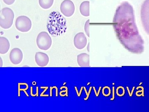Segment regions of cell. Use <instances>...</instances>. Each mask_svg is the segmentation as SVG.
Returning <instances> with one entry per match:
<instances>
[{
  "label": "cell",
  "mask_w": 149,
  "mask_h": 112,
  "mask_svg": "<svg viewBox=\"0 0 149 112\" xmlns=\"http://www.w3.org/2000/svg\"><path fill=\"white\" fill-rule=\"evenodd\" d=\"M15 27L17 30L22 32H28L32 27V22L27 16H19L15 21Z\"/></svg>",
  "instance_id": "cell-6"
},
{
  "label": "cell",
  "mask_w": 149,
  "mask_h": 112,
  "mask_svg": "<svg viewBox=\"0 0 149 112\" xmlns=\"http://www.w3.org/2000/svg\"><path fill=\"white\" fill-rule=\"evenodd\" d=\"M141 17L144 30L149 35V0H145L142 4Z\"/></svg>",
  "instance_id": "cell-4"
},
{
  "label": "cell",
  "mask_w": 149,
  "mask_h": 112,
  "mask_svg": "<svg viewBox=\"0 0 149 112\" xmlns=\"http://www.w3.org/2000/svg\"><path fill=\"white\" fill-rule=\"evenodd\" d=\"M15 0H3V1L8 5L13 4L15 2Z\"/></svg>",
  "instance_id": "cell-16"
},
{
  "label": "cell",
  "mask_w": 149,
  "mask_h": 112,
  "mask_svg": "<svg viewBox=\"0 0 149 112\" xmlns=\"http://www.w3.org/2000/svg\"><path fill=\"white\" fill-rule=\"evenodd\" d=\"M80 11L83 16H90V2L84 1L81 3L80 7Z\"/></svg>",
  "instance_id": "cell-13"
},
{
  "label": "cell",
  "mask_w": 149,
  "mask_h": 112,
  "mask_svg": "<svg viewBox=\"0 0 149 112\" xmlns=\"http://www.w3.org/2000/svg\"><path fill=\"white\" fill-rule=\"evenodd\" d=\"M90 20H88L85 22V31L86 35L88 37H90Z\"/></svg>",
  "instance_id": "cell-15"
},
{
  "label": "cell",
  "mask_w": 149,
  "mask_h": 112,
  "mask_svg": "<svg viewBox=\"0 0 149 112\" xmlns=\"http://www.w3.org/2000/svg\"><path fill=\"white\" fill-rule=\"evenodd\" d=\"M113 27L120 44L130 52L141 54L144 50V40L135 22L133 7L128 2H123L116 10Z\"/></svg>",
  "instance_id": "cell-1"
},
{
  "label": "cell",
  "mask_w": 149,
  "mask_h": 112,
  "mask_svg": "<svg viewBox=\"0 0 149 112\" xmlns=\"http://www.w3.org/2000/svg\"><path fill=\"white\" fill-rule=\"evenodd\" d=\"M10 44L8 39L5 37H0V54L4 55L8 52Z\"/></svg>",
  "instance_id": "cell-12"
},
{
  "label": "cell",
  "mask_w": 149,
  "mask_h": 112,
  "mask_svg": "<svg viewBox=\"0 0 149 112\" xmlns=\"http://www.w3.org/2000/svg\"><path fill=\"white\" fill-rule=\"evenodd\" d=\"M77 62L80 67L90 66V55L85 53L78 55Z\"/></svg>",
  "instance_id": "cell-11"
},
{
  "label": "cell",
  "mask_w": 149,
  "mask_h": 112,
  "mask_svg": "<svg viewBox=\"0 0 149 112\" xmlns=\"http://www.w3.org/2000/svg\"><path fill=\"white\" fill-rule=\"evenodd\" d=\"M23 53L20 49L15 48L11 51L9 55L10 61L13 64H19L23 59Z\"/></svg>",
  "instance_id": "cell-8"
},
{
  "label": "cell",
  "mask_w": 149,
  "mask_h": 112,
  "mask_svg": "<svg viewBox=\"0 0 149 112\" xmlns=\"http://www.w3.org/2000/svg\"><path fill=\"white\" fill-rule=\"evenodd\" d=\"M36 42L37 47L40 50H47L52 46V40L47 32H42L37 36Z\"/></svg>",
  "instance_id": "cell-5"
},
{
  "label": "cell",
  "mask_w": 149,
  "mask_h": 112,
  "mask_svg": "<svg viewBox=\"0 0 149 112\" xmlns=\"http://www.w3.org/2000/svg\"><path fill=\"white\" fill-rule=\"evenodd\" d=\"M87 39L84 33L79 32L74 36V44L75 48L78 50H82L86 46Z\"/></svg>",
  "instance_id": "cell-9"
},
{
  "label": "cell",
  "mask_w": 149,
  "mask_h": 112,
  "mask_svg": "<svg viewBox=\"0 0 149 112\" xmlns=\"http://www.w3.org/2000/svg\"><path fill=\"white\" fill-rule=\"evenodd\" d=\"M47 26L48 32L52 36L58 37L66 32V19L58 12H52L48 17Z\"/></svg>",
  "instance_id": "cell-2"
},
{
  "label": "cell",
  "mask_w": 149,
  "mask_h": 112,
  "mask_svg": "<svg viewBox=\"0 0 149 112\" xmlns=\"http://www.w3.org/2000/svg\"><path fill=\"white\" fill-rule=\"evenodd\" d=\"M14 13L11 9L4 8L0 13V26L4 29L10 28L13 23Z\"/></svg>",
  "instance_id": "cell-3"
},
{
  "label": "cell",
  "mask_w": 149,
  "mask_h": 112,
  "mask_svg": "<svg viewBox=\"0 0 149 112\" xmlns=\"http://www.w3.org/2000/svg\"><path fill=\"white\" fill-rule=\"evenodd\" d=\"M60 10L61 13L65 16L71 17L74 13V4L70 0H64L61 5Z\"/></svg>",
  "instance_id": "cell-7"
},
{
  "label": "cell",
  "mask_w": 149,
  "mask_h": 112,
  "mask_svg": "<svg viewBox=\"0 0 149 112\" xmlns=\"http://www.w3.org/2000/svg\"><path fill=\"white\" fill-rule=\"evenodd\" d=\"M49 60L48 55L45 53L37 52L35 54V62L39 66L44 67L47 65Z\"/></svg>",
  "instance_id": "cell-10"
},
{
  "label": "cell",
  "mask_w": 149,
  "mask_h": 112,
  "mask_svg": "<svg viewBox=\"0 0 149 112\" xmlns=\"http://www.w3.org/2000/svg\"><path fill=\"white\" fill-rule=\"evenodd\" d=\"M1 67H2V60H1Z\"/></svg>",
  "instance_id": "cell-17"
},
{
  "label": "cell",
  "mask_w": 149,
  "mask_h": 112,
  "mask_svg": "<svg viewBox=\"0 0 149 112\" xmlns=\"http://www.w3.org/2000/svg\"><path fill=\"white\" fill-rule=\"evenodd\" d=\"M54 0H39L40 6L45 9L49 8L53 4Z\"/></svg>",
  "instance_id": "cell-14"
}]
</instances>
